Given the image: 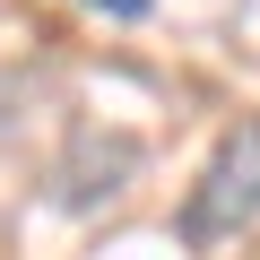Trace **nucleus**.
Segmentation results:
<instances>
[{"instance_id": "obj_1", "label": "nucleus", "mask_w": 260, "mask_h": 260, "mask_svg": "<svg viewBox=\"0 0 260 260\" xmlns=\"http://www.w3.org/2000/svg\"><path fill=\"white\" fill-rule=\"evenodd\" d=\"M251 217H260V121H234L225 139L208 148V165H200V191L182 208V234L191 243H225Z\"/></svg>"}, {"instance_id": "obj_2", "label": "nucleus", "mask_w": 260, "mask_h": 260, "mask_svg": "<svg viewBox=\"0 0 260 260\" xmlns=\"http://www.w3.org/2000/svg\"><path fill=\"white\" fill-rule=\"evenodd\" d=\"M87 9H113V18H148V0H87Z\"/></svg>"}]
</instances>
